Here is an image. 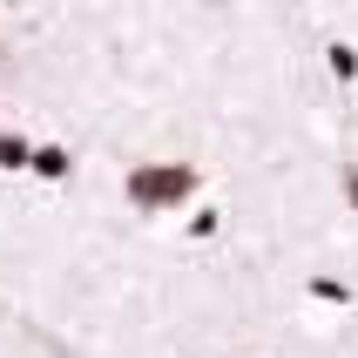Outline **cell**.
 Returning a JSON list of instances; mask_svg holds the SVG:
<instances>
[{"mask_svg":"<svg viewBox=\"0 0 358 358\" xmlns=\"http://www.w3.org/2000/svg\"><path fill=\"white\" fill-rule=\"evenodd\" d=\"M122 196L136 203L142 217L182 210V196H196V169H189V162H136V169L122 176Z\"/></svg>","mask_w":358,"mask_h":358,"instance_id":"1","label":"cell"},{"mask_svg":"<svg viewBox=\"0 0 358 358\" xmlns=\"http://www.w3.org/2000/svg\"><path fill=\"white\" fill-rule=\"evenodd\" d=\"M27 169H34V176H48V182H61V176H68V169H75V156H68L61 142H41V149H34V162H27Z\"/></svg>","mask_w":358,"mask_h":358,"instance_id":"2","label":"cell"},{"mask_svg":"<svg viewBox=\"0 0 358 358\" xmlns=\"http://www.w3.org/2000/svg\"><path fill=\"white\" fill-rule=\"evenodd\" d=\"M34 162V142L14 136V129H0V169H27Z\"/></svg>","mask_w":358,"mask_h":358,"instance_id":"3","label":"cell"},{"mask_svg":"<svg viewBox=\"0 0 358 358\" xmlns=\"http://www.w3.org/2000/svg\"><path fill=\"white\" fill-rule=\"evenodd\" d=\"M324 55H331V75H338V81H358V48H345V41H331Z\"/></svg>","mask_w":358,"mask_h":358,"instance_id":"4","label":"cell"},{"mask_svg":"<svg viewBox=\"0 0 358 358\" xmlns=\"http://www.w3.org/2000/svg\"><path fill=\"white\" fill-rule=\"evenodd\" d=\"M311 291H318L324 304H345V298H352V291H345V284H331V278H318V284H311Z\"/></svg>","mask_w":358,"mask_h":358,"instance_id":"5","label":"cell"},{"mask_svg":"<svg viewBox=\"0 0 358 358\" xmlns=\"http://www.w3.org/2000/svg\"><path fill=\"white\" fill-rule=\"evenodd\" d=\"M338 189L352 196V210H358V162H345V169H338Z\"/></svg>","mask_w":358,"mask_h":358,"instance_id":"6","label":"cell"}]
</instances>
